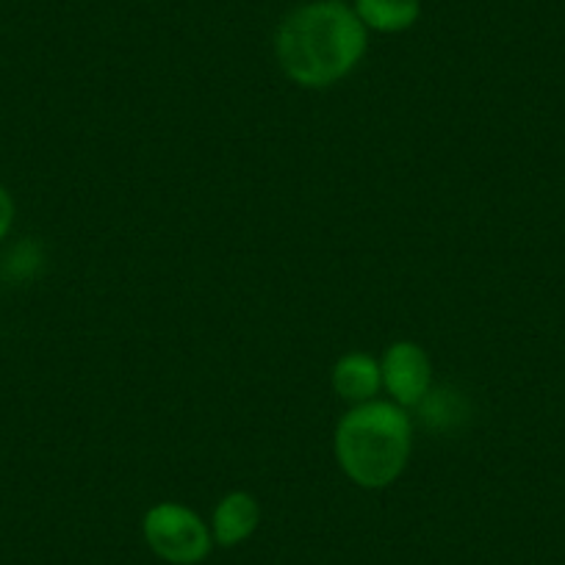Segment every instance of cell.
Here are the masks:
<instances>
[{"mask_svg": "<svg viewBox=\"0 0 565 565\" xmlns=\"http://www.w3.org/2000/svg\"><path fill=\"white\" fill-rule=\"evenodd\" d=\"M369 29L347 0H311L291 9L275 34L277 64L308 89L339 84L366 56Z\"/></svg>", "mask_w": 565, "mask_h": 565, "instance_id": "cell-1", "label": "cell"}, {"mask_svg": "<svg viewBox=\"0 0 565 565\" xmlns=\"http://www.w3.org/2000/svg\"><path fill=\"white\" fill-rule=\"evenodd\" d=\"M413 449V422L396 402H363L335 427L341 471L361 488H385L405 471Z\"/></svg>", "mask_w": 565, "mask_h": 565, "instance_id": "cell-2", "label": "cell"}, {"mask_svg": "<svg viewBox=\"0 0 565 565\" xmlns=\"http://www.w3.org/2000/svg\"><path fill=\"white\" fill-rule=\"evenodd\" d=\"M145 541L167 563L194 565L209 557L211 532L194 510L175 502H161L148 510L145 521Z\"/></svg>", "mask_w": 565, "mask_h": 565, "instance_id": "cell-3", "label": "cell"}, {"mask_svg": "<svg viewBox=\"0 0 565 565\" xmlns=\"http://www.w3.org/2000/svg\"><path fill=\"white\" fill-rule=\"evenodd\" d=\"M380 372H383V385L399 407L418 405L424 396L430 394L433 363L427 352L413 341L391 344L380 361Z\"/></svg>", "mask_w": 565, "mask_h": 565, "instance_id": "cell-4", "label": "cell"}, {"mask_svg": "<svg viewBox=\"0 0 565 565\" xmlns=\"http://www.w3.org/2000/svg\"><path fill=\"white\" fill-rule=\"evenodd\" d=\"M380 385H383L380 361H374L366 352H347L333 366V388L341 399L363 405L374 399Z\"/></svg>", "mask_w": 565, "mask_h": 565, "instance_id": "cell-5", "label": "cell"}, {"mask_svg": "<svg viewBox=\"0 0 565 565\" xmlns=\"http://www.w3.org/2000/svg\"><path fill=\"white\" fill-rule=\"evenodd\" d=\"M258 524L260 504L247 491L227 493L214 510V537L220 546H236V543L247 541Z\"/></svg>", "mask_w": 565, "mask_h": 565, "instance_id": "cell-6", "label": "cell"}, {"mask_svg": "<svg viewBox=\"0 0 565 565\" xmlns=\"http://www.w3.org/2000/svg\"><path fill=\"white\" fill-rule=\"evenodd\" d=\"M355 14L369 31L399 34L422 18V0H355Z\"/></svg>", "mask_w": 565, "mask_h": 565, "instance_id": "cell-7", "label": "cell"}, {"mask_svg": "<svg viewBox=\"0 0 565 565\" xmlns=\"http://www.w3.org/2000/svg\"><path fill=\"white\" fill-rule=\"evenodd\" d=\"M422 407V418L430 430H449V427H458L460 418L466 416V402L460 396H455L452 391H430L418 402Z\"/></svg>", "mask_w": 565, "mask_h": 565, "instance_id": "cell-8", "label": "cell"}, {"mask_svg": "<svg viewBox=\"0 0 565 565\" xmlns=\"http://www.w3.org/2000/svg\"><path fill=\"white\" fill-rule=\"evenodd\" d=\"M14 225V200L7 189L0 186V238H7Z\"/></svg>", "mask_w": 565, "mask_h": 565, "instance_id": "cell-9", "label": "cell"}]
</instances>
